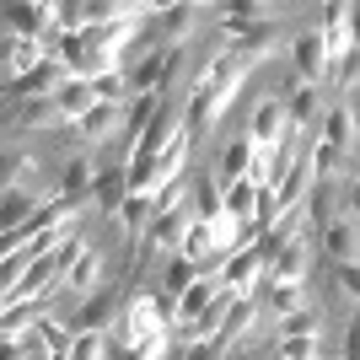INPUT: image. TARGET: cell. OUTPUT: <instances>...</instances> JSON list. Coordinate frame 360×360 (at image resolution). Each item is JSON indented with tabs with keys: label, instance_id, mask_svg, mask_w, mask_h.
Returning <instances> with one entry per match:
<instances>
[{
	"label": "cell",
	"instance_id": "obj_35",
	"mask_svg": "<svg viewBox=\"0 0 360 360\" xmlns=\"http://www.w3.org/2000/svg\"><path fill=\"white\" fill-rule=\"evenodd\" d=\"M103 355H108L103 333H75V345H70V355H65V360H103Z\"/></svg>",
	"mask_w": 360,
	"mask_h": 360
},
{
	"label": "cell",
	"instance_id": "obj_37",
	"mask_svg": "<svg viewBox=\"0 0 360 360\" xmlns=\"http://www.w3.org/2000/svg\"><path fill=\"white\" fill-rule=\"evenodd\" d=\"M280 328H285V333H317V312H307V307H301V312L280 317Z\"/></svg>",
	"mask_w": 360,
	"mask_h": 360
},
{
	"label": "cell",
	"instance_id": "obj_24",
	"mask_svg": "<svg viewBox=\"0 0 360 360\" xmlns=\"http://www.w3.org/2000/svg\"><path fill=\"white\" fill-rule=\"evenodd\" d=\"M32 210H38V199H32L27 188H11V194L0 199V231H22V226L32 221Z\"/></svg>",
	"mask_w": 360,
	"mask_h": 360
},
{
	"label": "cell",
	"instance_id": "obj_16",
	"mask_svg": "<svg viewBox=\"0 0 360 360\" xmlns=\"http://www.w3.org/2000/svg\"><path fill=\"white\" fill-rule=\"evenodd\" d=\"M301 274H307V237H290L285 248H280V258L269 264V280L274 285H301Z\"/></svg>",
	"mask_w": 360,
	"mask_h": 360
},
{
	"label": "cell",
	"instance_id": "obj_42",
	"mask_svg": "<svg viewBox=\"0 0 360 360\" xmlns=\"http://www.w3.org/2000/svg\"><path fill=\"white\" fill-rule=\"evenodd\" d=\"M349 32H355V49H360V6H349Z\"/></svg>",
	"mask_w": 360,
	"mask_h": 360
},
{
	"label": "cell",
	"instance_id": "obj_6",
	"mask_svg": "<svg viewBox=\"0 0 360 360\" xmlns=\"http://www.w3.org/2000/svg\"><path fill=\"white\" fill-rule=\"evenodd\" d=\"M323 44H328V70H333V65H345V54L355 49V32H349V6H345V0L323 6Z\"/></svg>",
	"mask_w": 360,
	"mask_h": 360
},
{
	"label": "cell",
	"instance_id": "obj_39",
	"mask_svg": "<svg viewBox=\"0 0 360 360\" xmlns=\"http://www.w3.org/2000/svg\"><path fill=\"white\" fill-rule=\"evenodd\" d=\"M345 205H349L345 215H349V221L360 226V178H349V188H345Z\"/></svg>",
	"mask_w": 360,
	"mask_h": 360
},
{
	"label": "cell",
	"instance_id": "obj_28",
	"mask_svg": "<svg viewBox=\"0 0 360 360\" xmlns=\"http://www.w3.org/2000/svg\"><path fill=\"white\" fill-rule=\"evenodd\" d=\"M221 194H226V215H231V221H253V205H258V188H253V178L226 183Z\"/></svg>",
	"mask_w": 360,
	"mask_h": 360
},
{
	"label": "cell",
	"instance_id": "obj_2",
	"mask_svg": "<svg viewBox=\"0 0 360 360\" xmlns=\"http://www.w3.org/2000/svg\"><path fill=\"white\" fill-rule=\"evenodd\" d=\"M54 27H60V16H54V6H44V0H11V6H0V32H11V38L44 44Z\"/></svg>",
	"mask_w": 360,
	"mask_h": 360
},
{
	"label": "cell",
	"instance_id": "obj_15",
	"mask_svg": "<svg viewBox=\"0 0 360 360\" xmlns=\"http://www.w3.org/2000/svg\"><path fill=\"white\" fill-rule=\"evenodd\" d=\"M360 248V226L349 221V215H333L328 226H323V253L333 258V264H349Z\"/></svg>",
	"mask_w": 360,
	"mask_h": 360
},
{
	"label": "cell",
	"instance_id": "obj_21",
	"mask_svg": "<svg viewBox=\"0 0 360 360\" xmlns=\"http://www.w3.org/2000/svg\"><path fill=\"white\" fill-rule=\"evenodd\" d=\"M199 280H205V269H199L194 258L172 253V264H167V280H162V285H167L162 296L172 301V307H178V301H183V290H188V285H199Z\"/></svg>",
	"mask_w": 360,
	"mask_h": 360
},
{
	"label": "cell",
	"instance_id": "obj_25",
	"mask_svg": "<svg viewBox=\"0 0 360 360\" xmlns=\"http://www.w3.org/2000/svg\"><path fill=\"white\" fill-rule=\"evenodd\" d=\"M65 285H70V290H81V296H91V290H103V258H97V253L86 248V253L75 258V269L65 274Z\"/></svg>",
	"mask_w": 360,
	"mask_h": 360
},
{
	"label": "cell",
	"instance_id": "obj_14",
	"mask_svg": "<svg viewBox=\"0 0 360 360\" xmlns=\"http://www.w3.org/2000/svg\"><path fill=\"white\" fill-rule=\"evenodd\" d=\"M323 146H333L339 156H355V108L349 103H339V108H328V119H323Z\"/></svg>",
	"mask_w": 360,
	"mask_h": 360
},
{
	"label": "cell",
	"instance_id": "obj_22",
	"mask_svg": "<svg viewBox=\"0 0 360 360\" xmlns=\"http://www.w3.org/2000/svg\"><path fill=\"white\" fill-rule=\"evenodd\" d=\"M221 215H226L221 178H215V172H205V178L194 183V221H221Z\"/></svg>",
	"mask_w": 360,
	"mask_h": 360
},
{
	"label": "cell",
	"instance_id": "obj_11",
	"mask_svg": "<svg viewBox=\"0 0 360 360\" xmlns=\"http://www.w3.org/2000/svg\"><path fill=\"white\" fill-rule=\"evenodd\" d=\"M124 199H129V172H124V167H103L97 183H91V205H97V215H119Z\"/></svg>",
	"mask_w": 360,
	"mask_h": 360
},
{
	"label": "cell",
	"instance_id": "obj_44",
	"mask_svg": "<svg viewBox=\"0 0 360 360\" xmlns=\"http://www.w3.org/2000/svg\"><path fill=\"white\" fill-rule=\"evenodd\" d=\"M0 81H6V75H0Z\"/></svg>",
	"mask_w": 360,
	"mask_h": 360
},
{
	"label": "cell",
	"instance_id": "obj_31",
	"mask_svg": "<svg viewBox=\"0 0 360 360\" xmlns=\"http://www.w3.org/2000/svg\"><path fill=\"white\" fill-rule=\"evenodd\" d=\"M91 91H97V103L124 108V97H129V86H124V70H103V75H91Z\"/></svg>",
	"mask_w": 360,
	"mask_h": 360
},
{
	"label": "cell",
	"instance_id": "obj_29",
	"mask_svg": "<svg viewBox=\"0 0 360 360\" xmlns=\"http://www.w3.org/2000/svg\"><path fill=\"white\" fill-rule=\"evenodd\" d=\"M312 113H317V86H290V97H285V119L296 124V129H312Z\"/></svg>",
	"mask_w": 360,
	"mask_h": 360
},
{
	"label": "cell",
	"instance_id": "obj_13",
	"mask_svg": "<svg viewBox=\"0 0 360 360\" xmlns=\"http://www.w3.org/2000/svg\"><path fill=\"white\" fill-rule=\"evenodd\" d=\"M215 296H221V274H205L199 285H188V290H183V301H178V323H183V328H194L199 317H205V312L215 307Z\"/></svg>",
	"mask_w": 360,
	"mask_h": 360
},
{
	"label": "cell",
	"instance_id": "obj_30",
	"mask_svg": "<svg viewBox=\"0 0 360 360\" xmlns=\"http://www.w3.org/2000/svg\"><path fill=\"white\" fill-rule=\"evenodd\" d=\"M194 16H199V6H162L150 22H156L167 38H188V32H194Z\"/></svg>",
	"mask_w": 360,
	"mask_h": 360
},
{
	"label": "cell",
	"instance_id": "obj_36",
	"mask_svg": "<svg viewBox=\"0 0 360 360\" xmlns=\"http://www.w3.org/2000/svg\"><path fill=\"white\" fill-rule=\"evenodd\" d=\"M333 280L349 290V296L360 301V258H349V264H333Z\"/></svg>",
	"mask_w": 360,
	"mask_h": 360
},
{
	"label": "cell",
	"instance_id": "obj_40",
	"mask_svg": "<svg viewBox=\"0 0 360 360\" xmlns=\"http://www.w3.org/2000/svg\"><path fill=\"white\" fill-rule=\"evenodd\" d=\"M0 360H27V339H0Z\"/></svg>",
	"mask_w": 360,
	"mask_h": 360
},
{
	"label": "cell",
	"instance_id": "obj_4",
	"mask_svg": "<svg viewBox=\"0 0 360 360\" xmlns=\"http://www.w3.org/2000/svg\"><path fill=\"white\" fill-rule=\"evenodd\" d=\"M274 27V11L269 6H258V0H231L221 11V32L231 38V44H242V38H258V32Z\"/></svg>",
	"mask_w": 360,
	"mask_h": 360
},
{
	"label": "cell",
	"instance_id": "obj_38",
	"mask_svg": "<svg viewBox=\"0 0 360 360\" xmlns=\"http://www.w3.org/2000/svg\"><path fill=\"white\" fill-rule=\"evenodd\" d=\"M339 360H360V312L349 317V328H345V355Z\"/></svg>",
	"mask_w": 360,
	"mask_h": 360
},
{
	"label": "cell",
	"instance_id": "obj_43",
	"mask_svg": "<svg viewBox=\"0 0 360 360\" xmlns=\"http://www.w3.org/2000/svg\"><path fill=\"white\" fill-rule=\"evenodd\" d=\"M349 178H360V156H355V162H349Z\"/></svg>",
	"mask_w": 360,
	"mask_h": 360
},
{
	"label": "cell",
	"instance_id": "obj_20",
	"mask_svg": "<svg viewBox=\"0 0 360 360\" xmlns=\"http://www.w3.org/2000/svg\"><path fill=\"white\" fill-rule=\"evenodd\" d=\"M248 167H253V140L248 135H237V140H226V150H221V188L226 183H237V178H248Z\"/></svg>",
	"mask_w": 360,
	"mask_h": 360
},
{
	"label": "cell",
	"instance_id": "obj_32",
	"mask_svg": "<svg viewBox=\"0 0 360 360\" xmlns=\"http://www.w3.org/2000/svg\"><path fill=\"white\" fill-rule=\"evenodd\" d=\"M301 307H307L301 285H274V280H269V312L274 317H290V312H301Z\"/></svg>",
	"mask_w": 360,
	"mask_h": 360
},
{
	"label": "cell",
	"instance_id": "obj_26",
	"mask_svg": "<svg viewBox=\"0 0 360 360\" xmlns=\"http://www.w3.org/2000/svg\"><path fill=\"white\" fill-rule=\"evenodd\" d=\"M27 178H32V156L27 150H0V194L27 188Z\"/></svg>",
	"mask_w": 360,
	"mask_h": 360
},
{
	"label": "cell",
	"instance_id": "obj_8",
	"mask_svg": "<svg viewBox=\"0 0 360 360\" xmlns=\"http://www.w3.org/2000/svg\"><path fill=\"white\" fill-rule=\"evenodd\" d=\"M188 226H194V215L183 210H162V215H150V226H146V242L150 248H167V253H183V237H188Z\"/></svg>",
	"mask_w": 360,
	"mask_h": 360
},
{
	"label": "cell",
	"instance_id": "obj_17",
	"mask_svg": "<svg viewBox=\"0 0 360 360\" xmlns=\"http://www.w3.org/2000/svg\"><path fill=\"white\" fill-rule=\"evenodd\" d=\"M119 124H124V108H113V103H97L91 113H81V119H75L70 129H75L81 140H108L113 129H119Z\"/></svg>",
	"mask_w": 360,
	"mask_h": 360
},
{
	"label": "cell",
	"instance_id": "obj_23",
	"mask_svg": "<svg viewBox=\"0 0 360 360\" xmlns=\"http://www.w3.org/2000/svg\"><path fill=\"white\" fill-rule=\"evenodd\" d=\"M91 183H97L91 162H86V156H70V167H65V178H60V194H65V199H81V205H91Z\"/></svg>",
	"mask_w": 360,
	"mask_h": 360
},
{
	"label": "cell",
	"instance_id": "obj_12",
	"mask_svg": "<svg viewBox=\"0 0 360 360\" xmlns=\"http://www.w3.org/2000/svg\"><path fill=\"white\" fill-rule=\"evenodd\" d=\"M113 312H119V285H103V290L86 296V307H81V317H75L70 328L75 333H103L108 323H113Z\"/></svg>",
	"mask_w": 360,
	"mask_h": 360
},
{
	"label": "cell",
	"instance_id": "obj_9",
	"mask_svg": "<svg viewBox=\"0 0 360 360\" xmlns=\"http://www.w3.org/2000/svg\"><path fill=\"white\" fill-rule=\"evenodd\" d=\"M285 103H280V97H264V103L253 108V124H248V140H253V146H280V140H285Z\"/></svg>",
	"mask_w": 360,
	"mask_h": 360
},
{
	"label": "cell",
	"instance_id": "obj_41",
	"mask_svg": "<svg viewBox=\"0 0 360 360\" xmlns=\"http://www.w3.org/2000/svg\"><path fill=\"white\" fill-rule=\"evenodd\" d=\"M183 360H221L215 345H183Z\"/></svg>",
	"mask_w": 360,
	"mask_h": 360
},
{
	"label": "cell",
	"instance_id": "obj_19",
	"mask_svg": "<svg viewBox=\"0 0 360 360\" xmlns=\"http://www.w3.org/2000/svg\"><path fill=\"white\" fill-rule=\"evenodd\" d=\"M38 323H44V307H38V301H16V307H0V339H27Z\"/></svg>",
	"mask_w": 360,
	"mask_h": 360
},
{
	"label": "cell",
	"instance_id": "obj_7",
	"mask_svg": "<svg viewBox=\"0 0 360 360\" xmlns=\"http://www.w3.org/2000/svg\"><path fill=\"white\" fill-rule=\"evenodd\" d=\"M0 119L11 124V129H60V108H54V97H27V103H11Z\"/></svg>",
	"mask_w": 360,
	"mask_h": 360
},
{
	"label": "cell",
	"instance_id": "obj_10",
	"mask_svg": "<svg viewBox=\"0 0 360 360\" xmlns=\"http://www.w3.org/2000/svg\"><path fill=\"white\" fill-rule=\"evenodd\" d=\"M54 108H60V119H65V124H75L81 113H91V108H97V91H91V81H86V75H65L60 86H54Z\"/></svg>",
	"mask_w": 360,
	"mask_h": 360
},
{
	"label": "cell",
	"instance_id": "obj_5",
	"mask_svg": "<svg viewBox=\"0 0 360 360\" xmlns=\"http://www.w3.org/2000/svg\"><path fill=\"white\" fill-rule=\"evenodd\" d=\"M269 274V264H264V253H258L253 242L242 248V253H231L226 258V269H221V285L231 290V296H253V285Z\"/></svg>",
	"mask_w": 360,
	"mask_h": 360
},
{
	"label": "cell",
	"instance_id": "obj_33",
	"mask_svg": "<svg viewBox=\"0 0 360 360\" xmlns=\"http://www.w3.org/2000/svg\"><path fill=\"white\" fill-rule=\"evenodd\" d=\"M307 215H312V226L323 231V226L333 221V188H328V178L323 183H312V199H307Z\"/></svg>",
	"mask_w": 360,
	"mask_h": 360
},
{
	"label": "cell",
	"instance_id": "obj_27",
	"mask_svg": "<svg viewBox=\"0 0 360 360\" xmlns=\"http://www.w3.org/2000/svg\"><path fill=\"white\" fill-rule=\"evenodd\" d=\"M183 258H194V264H199V258H221V242H215V226L210 221L188 226V237H183ZM221 264H226V258H221Z\"/></svg>",
	"mask_w": 360,
	"mask_h": 360
},
{
	"label": "cell",
	"instance_id": "obj_3",
	"mask_svg": "<svg viewBox=\"0 0 360 360\" xmlns=\"http://www.w3.org/2000/svg\"><path fill=\"white\" fill-rule=\"evenodd\" d=\"M290 60H296V81L301 86H317L328 75V44H323V27H301L290 38Z\"/></svg>",
	"mask_w": 360,
	"mask_h": 360
},
{
	"label": "cell",
	"instance_id": "obj_18",
	"mask_svg": "<svg viewBox=\"0 0 360 360\" xmlns=\"http://www.w3.org/2000/svg\"><path fill=\"white\" fill-rule=\"evenodd\" d=\"M253 317H258V301L253 296H237V301H231V312H226V323H221V333H215V349H231L242 333L253 328Z\"/></svg>",
	"mask_w": 360,
	"mask_h": 360
},
{
	"label": "cell",
	"instance_id": "obj_34",
	"mask_svg": "<svg viewBox=\"0 0 360 360\" xmlns=\"http://www.w3.org/2000/svg\"><path fill=\"white\" fill-rule=\"evenodd\" d=\"M280 360H317V333H285L280 339Z\"/></svg>",
	"mask_w": 360,
	"mask_h": 360
},
{
	"label": "cell",
	"instance_id": "obj_1",
	"mask_svg": "<svg viewBox=\"0 0 360 360\" xmlns=\"http://www.w3.org/2000/svg\"><path fill=\"white\" fill-rule=\"evenodd\" d=\"M124 345L135 349V345H150V339H167V312H162V296H129L124 301Z\"/></svg>",
	"mask_w": 360,
	"mask_h": 360
}]
</instances>
